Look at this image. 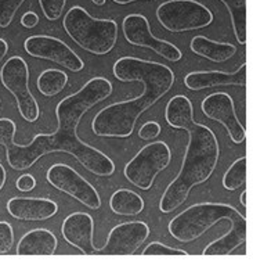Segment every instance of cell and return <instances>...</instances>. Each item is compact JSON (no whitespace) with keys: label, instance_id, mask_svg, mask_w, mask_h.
<instances>
[{"label":"cell","instance_id":"obj_1","mask_svg":"<svg viewBox=\"0 0 253 262\" xmlns=\"http://www.w3.org/2000/svg\"><path fill=\"white\" fill-rule=\"evenodd\" d=\"M111 93L112 83L107 78L96 76L87 81L77 93L62 99L56 107L58 126L54 134L36 135L28 144H17L11 140L5 146L10 167L24 171L34 167L35 162L46 154L62 151L73 156L93 175L104 178L114 175V161L101 150L85 143L77 132L83 114L97 103L108 99Z\"/></svg>","mask_w":253,"mask_h":262},{"label":"cell","instance_id":"obj_2","mask_svg":"<svg viewBox=\"0 0 253 262\" xmlns=\"http://www.w3.org/2000/svg\"><path fill=\"white\" fill-rule=\"evenodd\" d=\"M165 119L169 126L184 129L188 134L182 169L169 183L159 201L161 212L169 214L186 203L194 187L205 183L213 175L220 148L213 130L194 121V107L187 96H173L165 108Z\"/></svg>","mask_w":253,"mask_h":262},{"label":"cell","instance_id":"obj_3","mask_svg":"<svg viewBox=\"0 0 253 262\" xmlns=\"http://www.w3.org/2000/svg\"><path fill=\"white\" fill-rule=\"evenodd\" d=\"M112 72L120 82H140L143 92L132 100L114 103L98 111L91 130L101 138H129L140 115L172 89L176 78L165 64L129 56L116 60Z\"/></svg>","mask_w":253,"mask_h":262},{"label":"cell","instance_id":"obj_4","mask_svg":"<svg viewBox=\"0 0 253 262\" xmlns=\"http://www.w3.org/2000/svg\"><path fill=\"white\" fill-rule=\"evenodd\" d=\"M221 221H229L230 228H248L246 216L233 205L224 203H198L176 215L167 225V230L179 242L191 243Z\"/></svg>","mask_w":253,"mask_h":262},{"label":"cell","instance_id":"obj_5","mask_svg":"<svg viewBox=\"0 0 253 262\" xmlns=\"http://www.w3.org/2000/svg\"><path fill=\"white\" fill-rule=\"evenodd\" d=\"M68 36L83 50L105 56L118 40V24L111 18H94L82 6H73L62 19Z\"/></svg>","mask_w":253,"mask_h":262},{"label":"cell","instance_id":"obj_6","mask_svg":"<svg viewBox=\"0 0 253 262\" xmlns=\"http://www.w3.org/2000/svg\"><path fill=\"white\" fill-rule=\"evenodd\" d=\"M155 14L159 24L172 34L196 31L213 23L212 11L196 0H167Z\"/></svg>","mask_w":253,"mask_h":262},{"label":"cell","instance_id":"obj_7","mask_svg":"<svg viewBox=\"0 0 253 262\" xmlns=\"http://www.w3.org/2000/svg\"><path fill=\"white\" fill-rule=\"evenodd\" d=\"M172 160L170 148L165 142L145 144L123 168V175L133 186L141 190H149L155 178L166 169Z\"/></svg>","mask_w":253,"mask_h":262},{"label":"cell","instance_id":"obj_8","mask_svg":"<svg viewBox=\"0 0 253 262\" xmlns=\"http://www.w3.org/2000/svg\"><path fill=\"white\" fill-rule=\"evenodd\" d=\"M0 81L14 96L21 117L27 122H36L40 114L38 101L29 91V68L24 58L13 56L0 70Z\"/></svg>","mask_w":253,"mask_h":262},{"label":"cell","instance_id":"obj_9","mask_svg":"<svg viewBox=\"0 0 253 262\" xmlns=\"http://www.w3.org/2000/svg\"><path fill=\"white\" fill-rule=\"evenodd\" d=\"M46 179L54 189L71 195L73 200L79 201L89 210H98L101 207L98 191L77 169L67 164L58 162L52 165L46 173Z\"/></svg>","mask_w":253,"mask_h":262},{"label":"cell","instance_id":"obj_10","mask_svg":"<svg viewBox=\"0 0 253 262\" xmlns=\"http://www.w3.org/2000/svg\"><path fill=\"white\" fill-rule=\"evenodd\" d=\"M122 31H123L124 39L133 46L151 49L157 54L166 58L167 61L177 62L182 60L183 54L180 49L174 46L173 43L154 36L151 32V25L145 15H126L122 23Z\"/></svg>","mask_w":253,"mask_h":262},{"label":"cell","instance_id":"obj_11","mask_svg":"<svg viewBox=\"0 0 253 262\" xmlns=\"http://www.w3.org/2000/svg\"><path fill=\"white\" fill-rule=\"evenodd\" d=\"M25 52L35 58H42L56 62L72 72H79L85 68V62L67 43L61 39L48 35H34L24 42Z\"/></svg>","mask_w":253,"mask_h":262},{"label":"cell","instance_id":"obj_12","mask_svg":"<svg viewBox=\"0 0 253 262\" xmlns=\"http://www.w3.org/2000/svg\"><path fill=\"white\" fill-rule=\"evenodd\" d=\"M149 237L148 225L143 221H130L111 229L107 243L103 247H96V254L100 255H133L147 238Z\"/></svg>","mask_w":253,"mask_h":262},{"label":"cell","instance_id":"obj_13","mask_svg":"<svg viewBox=\"0 0 253 262\" xmlns=\"http://www.w3.org/2000/svg\"><path fill=\"white\" fill-rule=\"evenodd\" d=\"M201 110L205 117L220 122L229 134L231 142L235 144L244 143L246 139V129L239 122L235 113L234 100L225 92L210 93L202 100Z\"/></svg>","mask_w":253,"mask_h":262},{"label":"cell","instance_id":"obj_14","mask_svg":"<svg viewBox=\"0 0 253 262\" xmlns=\"http://www.w3.org/2000/svg\"><path fill=\"white\" fill-rule=\"evenodd\" d=\"M61 233L64 240L82 254L96 255V247L93 244L94 221L90 214L73 212L68 215L61 225Z\"/></svg>","mask_w":253,"mask_h":262},{"label":"cell","instance_id":"obj_15","mask_svg":"<svg viewBox=\"0 0 253 262\" xmlns=\"http://www.w3.org/2000/svg\"><path fill=\"white\" fill-rule=\"evenodd\" d=\"M6 208L13 218L27 222L47 221L58 212L56 201L39 197H13L9 200Z\"/></svg>","mask_w":253,"mask_h":262},{"label":"cell","instance_id":"obj_16","mask_svg":"<svg viewBox=\"0 0 253 262\" xmlns=\"http://www.w3.org/2000/svg\"><path fill=\"white\" fill-rule=\"evenodd\" d=\"M184 85L190 91H202L216 86H245L246 85V64L234 72L224 71H194L187 74Z\"/></svg>","mask_w":253,"mask_h":262},{"label":"cell","instance_id":"obj_17","mask_svg":"<svg viewBox=\"0 0 253 262\" xmlns=\"http://www.w3.org/2000/svg\"><path fill=\"white\" fill-rule=\"evenodd\" d=\"M58 240L52 230L38 228L29 230L17 244V255L21 257H50L57 250Z\"/></svg>","mask_w":253,"mask_h":262},{"label":"cell","instance_id":"obj_18","mask_svg":"<svg viewBox=\"0 0 253 262\" xmlns=\"http://www.w3.org/2000/svg\"><path fill=\"white\" fill-rule=\"evenodd\" d=\"M191 52H194L196 56L205 57L212 62H224L234 56L237 53V46L231 43L216 42L212 39L198 35L194 36L190 45Z\"/></svg>","mask_w":253,"mask_h":262},{"label":"cell","instance_id":"obj_19","mask_svg":"<svg viewBox=\"0 0 253 262\" xmlns=\"http://www.w3.org/2000/svg\"><path fill=\"white\" fill-rule=\"evenodd\" d=\"M144 200L139 193L129 189H119L111 195L110 208L116 215L134 216L144 211Z\"/></svg>","mask_w":253,"mask_h":262},{"label":"cell","instance_id":"obj_20","mask_svg":"<svg viewBox=\"0 0 253 262\" xmlns=\"http://www.w3.org/2000/svg\"><path fill=\"white\" fill-rule=\"evenodd\" d=\"M229 9L235 38L239 45H245L248 38V10L246 0H220Z\"/></svg>","mask_w":253,"mask_h":262},{"label":"cell","instance_id":"obj_21","mask_svg":"<svg viewBox=\"0 0 253 262\" xmlns=\"http://www.w3.org/2000/svg\"><path fill=\"white\" fill-rule=\"evenodd\" d=\"M68 83V75L57 68H48L40 72L36 81L38 91L46 97H54L64 91Z\"/></svg>","mask_w":253,"mask_h":262},{"label":"cell","instance_id":"obj_22","mask_svg":"<svg viewBox=\"0 0 253 262\" xmlns=\"http://www.w3.org/2000/svg\"><path fill=\"white\" fill-rule=\"evenodd\" d=\"M246 182V157H241L235 160L231 167L223 177V187L230 191H234L244 186Z\"/></svg>","mask_w":253,"mask_h":262},{"label":"cell","instance_id":"obj_23","mask_svg":"<svg viewBox=\"0 0 253 262\" xmlns=\"http://www.w3.org/2000/svg\"><path fill=\"white\" fill-rule=\"evenodd\" d=\"M141 255H144V257H149V255H153V257H157V255H166V257H180V255H183V257H186V255H188V253L184 250L169 247L166 244L159 243V242H153L144 248Z\"/></svg>","mask_w":253,"mask_h":262},{"label":"cell","instance_id":"obj_24","mask_svg":"<svg viewBox=\"0 0 253 262\" xmlns=\"http://www.w3.org/2000/svg\"><path fill=\"white\" fill-rule=\"evenodd\" d=\"M25 0H0V28H7Z\"/></svg>","mask_w":253,"mask_h":262},{"label":"cell","instance_id":"obj_25","mask_svg":"<svg viewBox=\"0 0 253 262\" xmlns=\"http://www.w3.org/2000/svg\"><path fill=\"white\" fill-rule=\"evenodd\" d=\"M39 6L48 21H57L61 18L62 11L67 6V0H39Z\"/></svg>","mask_w":253,"mask_h":262},{"label":"cell","instance_id":"obj_26","mask_svg":"<svg viewBox=\"0 0 253 262\" xmlns=\"http://www.w3.org/2000/svg\"><path fill=\"white\" fill-rule=\"evenodd\" d=\"M14 246V230L13 226L2 221L0 222V254H7Z\"/></svg>","mask_w":253,"mask_h":262},{"label":"cell","instance_id":"obj_27","mask_svg":"<svg viewBox=\"0 0 253 262\" xmlns=\"http://www.w3.org/2000/svg\"><path fill=\"white\" fill-rule=\"evenodd\" d=\"M17 126L13 119L0 118V144L5 147L7 144L14 140Z\"/></svg>","mask_w":253,"mask_h":262},{"label":"cell","instance_id":"obj_28","mask_svg":"<svg viewBox=\"0 0 253 262\" xmlns=\"http://www.w3.org/2000/svg\"><path fill=\"white\" fill-rule=\"evenodd\" d=\"M161 130H162V128L157 121H149L139 129V138L143 139V140H153V139L159 136Z\"/></svg>","mask_w":253,"mask_h":262},{"label":"cell","instance_id":"obj_29","mask_svg":"<svg viewBox=\"0 0 253 262\" xmlns=\"http://www.w3.org/2000/svg\"><path fill=\"white\" fill-rule=\"evenodd\" d=\"M15 186H17V189H18L19 191L34 190L35 187H36V179H35L32 175H29V173H24V175H21V177L17 179Z\"/></svg>","mask_w":253,"mask_h":262},{"label":"cell","instance_id":"obj_30","mask_svg":"<svg viewBox=\"0 0 253 262\" xmlns=\"http://www.w3.org/2000/svg\"><path fill=\"white\" fill-rule=\"evenodd\" d=\"M39 24V15L35 11H28L21 17V25L25 28L32 29Z\"/></svg>","mask_w":253,"mask_h":262},{"label":"cell","instance_id":"obj_31","mask_svg":"<svg viewBox=\"0 0 253 262\" xmlns=\"http://www.w3.org/2000/svg\"><path fill=\"white\" fill-rule=\"evenodd\" d=\"M7 52H9V43L6 42L5 39L0 38V62L6 57Z\"/></svg>","mask_w":253,"mask_h":262},{"label":"cell","instance_id":"obj_32","mask_svg":"<svg viewBox=\"0 0 253 262\" xmlns=\"http://www.w3.org/2000/svg\"><path fill=\"white\" fill-rule=\"evenodd\" d=\"M6 181H7V173H6V169L5 167L0 164V190L5 187L6 185Z\"/></svg>","mask_w":253,"mask_h":262},{"label":"cell","instance_id":"obj_33","mask_svg":"<svg viewBox=\"0 0 253 262\" xmlns=\"http://www.w3.org/2000/svg\"><path fill=\"white\" fill-rule=\"evenodd\" d=\"M246 195H248V190H244L242 193H241V197H239V201H241V204H242V207H244V208H246V207H248Z\"/></svg>","mask_w":253,"mask_h":262},{"label":"cell","instance_id":"obj_34","mask_svg":"<svg viewBox=\"0 0 253 262\" xmlns=\"http://www.w3.org/2000/svg\"><path fill=\"white\" fill-rule=\"evenodd\" d=\"M116 5H128V3H133V2H139V0H112Z\"/></svg>","mask_w":253,"mask_h":262},{"label":"cell","instance_id":"obj_35","mask_svg":"<svg viewBox=\"0 0 253 262\" xmlns=\"http://www.w3.org/2000/svg\"><path fill=\"white\" fill-rule=\"evenodd\" d=\"M93 3L97 6H104L105 5V0H93Z\"/></svg>","mask_w":253,"mask_h":262},{"label":"cell","instance_id":"obj_36","mask_svg":"<svg viewBox=\"0 0 253 262\" xmlns=\"http://www.w3.org/2000/svg\"><path fill=\"white\" fill-rule=\"evenodd\" d=\"M0 103H2V99H0Z\"/></svg>","mask_w":253,"mask_h":262}]
</instances>
